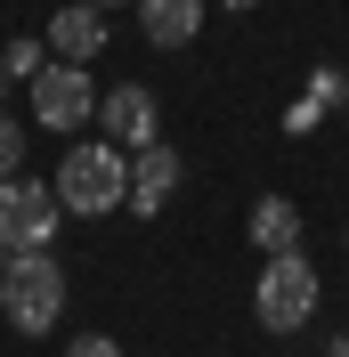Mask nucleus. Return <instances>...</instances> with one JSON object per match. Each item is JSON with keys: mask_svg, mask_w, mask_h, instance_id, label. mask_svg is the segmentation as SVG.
<instances>
[{"mask_svg": "<svg viewBox=\"0 0 349 357\" xmlns=\"http://www.w3.org/2000/svg\"><path fill=\"white\" fill-rule=\"evenodd\" d=\"M49 49H57V66H89V57L106 49L98 8H82V0H73V8H57V17H49Z\"/></svg>", "mask_w": 349, "mask_h": 357, "instance_id": "6e6552de", "label": "nucleus"}, {"mask_svg": "<svg viewBox=\"0 0 349 357\" xmlns=\"http://www.w3.org/2000/svg\"><path fill=\"white\" fill-rule=\"evenodd\" d=\"M252 244H260L268 260H276V252H301V211L284 195H260L252 203Z\"/></svg>", "mask_w": 349, "mask_h": 357, "instance_id": "9d476101", "label": "nucleus"}, {"mask_svg": "<svg viewBox=\"0 0 349 357\" xmlns=\"http://www.w3.org/2000/svg\"><path fill=\"white\" fill-rule=\"evenodd\" d=\"M82 8H114V0H82Z\"/></svg>", "mask_w": 349, "mask_h": 357, "instance_id": "dca6fc26", "label": "nucleus"}, {"mask_svg": "<svg viewBox=\"0 0 349 357\" xmlns=\"http://www.w3.org/2000/svg\"><path fill=\"white\" fill-rule=\"evenodd\" d=\"M252 317H260V333H301L317 317V268L301 252H276L260 268V284H252Z\"/></svg>", "mask_w": 349, "mask_h": 357, "instance_id": "7ed1b4c3", "label": "nucleus"}, {"mask_svg": "<svg viewBox=\"0 0 349 357\" xmlns=\"http://www.w3.org/2000/svg\"><path fill=\"white\" fill-rule=\"evenodd\" d=\"M98 122H106V146H122V155H147V146H163V106H154V89H138V82H122V89H106L98 98Z\"/></svg>", "mask_w": 349, "mask_h": 357, "instance_id": "39448f33", "label": "nucleus"}, {"mask_svg": "<svg viewBox=\"0 0 349 357\" xmlns=\"http://www.w3.org/2000/svg\"><path fill=\"white\" fill-rule=\"evenodd\" d=\"M33 114H41L49 130H82L89 114H98V82H89L82 66H57V57H49L41 82H33Z\"/></svg>", "mask_w": 349, "mask_h": 357, "instance_id": "423d86ee", "label": "nucleus"}, {"mask_svg": "<svg viewBox=\"0 0 349 357\" xmlns=\"http://www.w3.org/2000/svg\"><path fill=\"white\" fill-rule=\"evenodd\" d=\"M333 357H349V341H341V349H333Z\"/></svg>", "mask_w": 349, "mask_h": 357, "instance_id": "f3484780", "label": "nucleus"}, {"mask_svg": "<svg viewBox=\"0 0 349 357\" xmlns=\"http://www.w3.org/2000/svg\"><path fill=\"white\" fill-rule=\"evenodd\" d=\"M0 66H8V73H24V82H41V66H49V57H41V41H17V49H0Z\"/></svg>", "mask_w": 349, "mask_h": 357, "instance_id": "9b49d317", "label": "nucleus"}, {"mask_svg": "<svg viewBox=\"0 0 349 357\" xmlns=\"http://www.w3.org/2000/svg\"><path fill=\"white\" fill-rule=\"evenodd\" d=\"M49 187H57V203L73 220H106V211L131 203V155L106 146V138H82V146H66V162H57Z\"/></svg>", "mask_w": 349, "mask_h": 357, "instance_id": "f257e3e1", "label": "nucleus"}, {"mask_svg": "<svg viewBox=\"0 0 349 357\" xmlns=\"http://www.w3.org/2000/svg\"><path fill=\"white\" fill-rule=\"evenodd\" d=\"M0 317H8L17 333H49V325L66 317V268H57V252H8Z\"/></svg>", "mask_w": 349, "mask_h": 357, "instance_id": "f03ea898", "label": "nucleus"}, {"mask_svg": "<svg viewBox=\"0 0 349 357\" xmlns=\"http://www.w3.org/2000/svg\"><path fill=\"white\" fill-rule=\"evenodd\" d=\"M138 24L154 49H187L203 33V0H138Z\"/></svg>", "mask_w": 349, "mask_h": 357, "instance_id": "1a4fd4ad", "label": "nucleus"}, {"mask_svg": "<svg viewBox=\"0 0 349 357\" xmlns=\"http://www.w3.org/2000/svg\"><path fill=\"white\" fill-rule=\"evenodd\" d=\"M179 178H187V162H179L171 146H147V155H131V211H138V220H154V211L179 195Z\"/></svg>", "mask_w": 349, "mask_h": 357, "instance_id": "0eeeda50", "label": "nucleus"}, {"mask_svg": "<svg viewBox=\"0 0 349 357\" xmlns=\"http://www.w3.org/2000/svg\"><path fill=\"white\" fill-rule=\"evenodd\" d=\"M66 357H122L106 333H82V341H66Z\"/></svg>", "mask_w": 349, "mask_h": 357, "instance_id": "ddd939ff", "label": "nucleus"}, {"mask_svg": "<svg viewBox=\"0 0 349 357\" xmlns=\"http://www.w3.org/2000/svg\"><path fill=\"white\" fill-rule=\"evenodd\" d=\"M0 276H8V244H0Z\"/></svg>", "mask_w": 349, "mask_h": 357, "instance_id": "2eb2a0df", "label": "nucleus"}, {"mask_svg": "<svg viewBox=\"0 0 349 357\" xmlns=\"http://www.w3.org/2000/svg\"><path fill=\"white\" fill-rule=\"evenodd\" d=\"M219 8H260V0H219Z\"/></svg>", "mask_w": 349, "mask_h": 357, "instance_id": "4468645a", "label": "nucleus"}, {"mask_svg": "<svg viewBox=\"0 0 349 357\" xmlns=\"http://www.w3.org/2000/svg\"><path fill=\"white\" fill-rule=\"evenodd\" d=\"M57 220H66L57 187H41V178H0V244L8 252H49Z\"/></svg>", "mask_w": 349, "mask_h": 357, "instance_id": "20e7f679", "label": "nucleus"}, {"mask_svg": "<svg viewBox=\"0 0 349 357\" xmlns=\"http://www.w3.org/2000/svg\"><path fill=\"white\" fill-rule=\"evenodd\" d=\"M17 155H24V130L0 114V178H17Z\"/></svg>", "mask_w": 349, "mask_h": 357, "instance_id": "f8f14e48", "label": "nucleus"}]
</instances>
